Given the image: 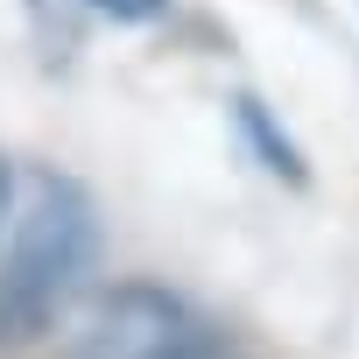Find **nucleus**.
Here are the masks:
<instances>
[{"instance_id":"obj_3","label":"nucleus","mask_w":359,"mask_h":359,"mask_svg":"<svg viewBox=\"0 0 359 359\" xmlns=\"http://www.w3.org/2000/svg\"><path fill=\"white\" fill-rule=\"evenodd\" d=\"M233 120L247 127V141L261 148V162L282 176V184H310V169H303L296 141H289V134H275V120H268V106H261V99H233Z\"/></svg>"},{"instance_id":"obj_2","label":"nucleus","mask_w":359,"mask_h":359,"mask_svg":"<svg viewBox=\"0 0 359 359\" xmlns=\"http://www.w3.org/2000/svg\"><path fill=\"white\" fill-rule=\"evenodd\" d=\"M198 338L205 331L191 324V310L176 296H162L148 282H120L71 324L64 359H184Z\"/></svg>"},{"instance_id":"obj_1","label":"nucleus","mask_w":359,"mask_h":359,"mask_svg":"<svg viewBox=\"0 0 359 359\" xmlns=\"http://www.w3.org/2000/svg\"><path fill=\"white\" fill-rule=\"evenodd\" d=\"M99 254V226H92V198L57 169L22 176V191H8V254H0V352L36 345L64 303L78 296V282L92 275Z\"/></svg>"},{"instance_id":"obj_5","label":"nucleus","mask_w":359,"mask_h":359,"mask_svg":"<svg viewBox=\"0 0 359 359\" xmlns=\"http://www.w3.org/2000/svg\"><path fill=\"white\" fill-rule=\"evenodd\" d=\"M85 15H113V22H162L169 0H85Z\"/></svg>"},{"instance_id":"obj_6","label":"nucleus","mask_w":359,"mask_h":359,"mask_svg":"<svg viewBox=\"0 0 359 359\" xmlns=\"http://www.w3.org/2000/svg\"><path fill=\"white\" fill-rule=\"evenodd\" d=\"M184 359H226V352H219V345H205V338H198V345H191V352H184Z\"/></svg>"},{"instance_id":"obj_4","label":"nucleus","mask_w":359,"mask_h":359,"mask_svg":"<svg viewBox=\"0 0 359 359\" xmlns=\"http://www.w3.org/2000/svg\"><path fill=\"white\" fill-rule=\"evenodd\" d=\"M29 15H36V36L50 57H64L78 43V22H85V0H29Z\"/></svg>"}]
</instances>
